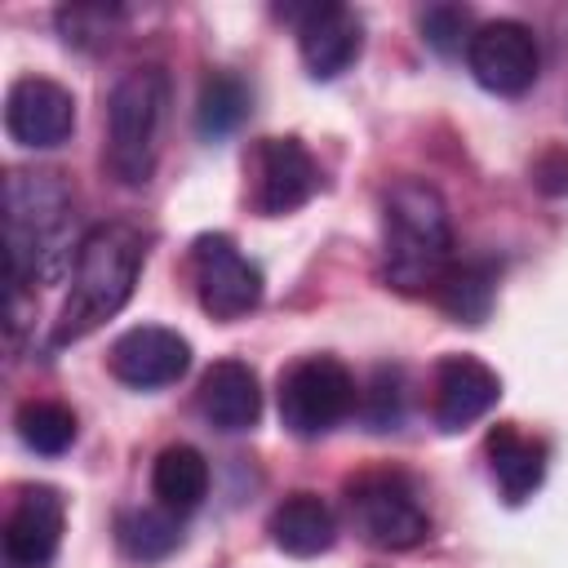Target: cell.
Masks as SVG:
<instances>
[{"label":"cell","mask_w":568,"mask_h":568,"mask_svg":"<svg viewBox=\"0 0 568 568\" xmlns=\"http://www.w3.org/2000/svg\"><path fill=\"white\" fill-rule=\"evenodd\" d=\"M75 195L53 169H13L4 178V253L9 293L58 280L75 266L80 240L71 235Z\"/></svg>","instance_id":"1"},{"label":"cell","mask_w":568,"mask_h":568,"mask_svg":"<svg viewBox=\"0 0 568 568\" xmlns=\"http://www.w3.org/2000/svg\"><path fill=\"white\" fill-rule=\"evenodd\" d=\"M146 266V235L133 222H98L80 235V253L71 266V293L53 324V346L80 342L102 328L138 288Z\"/></svg>","instance_id":"2"},{"label":"cell","mask_w":568,"mask_h":568,"mask_svg":"<svg viewBox=\"0 0 568 568\" xmlns=\"http://www.w3.org/2000/svg\"><path fill=\"white\" fill-rule=\"evenodd\" d=\"M453 266V222L444 195L422 178H399L382 195V280L395 293H435Z\"/></svg>","instance_id":"3"},{"label":"cell","mask_w":568,"mask_h":568,"mask_svg":"<svg viewBox=\"0 0 568 568\" xmlns=\"http://www.w3.org/2000/svg\"><path fill=\"white\" fill-rule=\"evenodd\" d=\"M169 71L160 62L129 67L106 98L102 164L120 186H146L160 164V133L169 120Z\"/></svg>","instance_id":"4"},{"label":"cell","mask_w":568,"mask_h":568,"mask_svg":"<svg viewBox=\"0 0 568 568\" xmlns=\"http://www.w3.org/2000/svg\"><path fill=\"white\" fill-rule=\"evenodd\" d=\"M346 519L377 550H413L430 537V515L399 470H364L346 479Z\"/></svg>","instance_id":"5"},{"label":"cell","mask_w":568,"mask_h":568,"mask_svg":"<svg viewBox=\"0 0 568 568\" xmlns=\"http://www.w3.org/2000/svg\"><path fill=\"white\" fill-rule=\"evenodd\" d=\"M280 422L284 430L315 439L328 435L337 422H346L359 404V386L351 377V368L337 355H302L297 364H288L280 373Z\"/></svg>","instance_id":"6"},{"label":"cell","mask_w":568,"mask_h":568,"mask_svg":"<svg viewBox=\"0 0 568 568\" xmlns=\"http://www.w3.org/2000/svg\"><path fill=\"white\" fill-rule=\"evenodd\" d=\"M191 280L204 315L231 324L244 320L262 302V271L240 253V244L222 231H204L191 244Z\"/></svg>","instance_id":"7"},{"label":"cell","mask_w":568,"mask_h":568,"mask_svg":"<svg viewBox=\"0 0 568 568\" xmlns=\"http://www.w3.org/2000/svg\"><path fill=\"white\" fill-rule=\"evenodd\" d=\"M248 204L262 217H284L320 191V164L302 146V138H257L244 155Z\"/></svg>","instance_id":"8"},{"label":"cell","mask_w":568,"mask_h":568,"mask_svg":"<svg viewBox=\"0 0 568 568\" xmlns=\"http://www.w3.org/2000/svg\"><path fill=\"white\" fill-rule=\"evenodd\" d=\"M466 67H470L479 89H488L497 98H519L537 84L541 49H537V36L524 22L497 18V22L475 27V36L466 44Z\"/></svg>","instance_id":"9"},{"label":"cell","mask_w":568,"mask_h":568,"mask_svg":"<svg viewBox=\"0 0 568 568\" xmlns=\"http://www.w3.org/2000/svg\"><path fill=\"white\" fill-rule=\"evenodd\" d=\"M4 129L18 146L49 151L62 146L75 129V98L49 75H22L4 93Z\"/></svg>","instance_id":"10"},{"label":"cell","mask_w":568,"mask_h":568,"mask_svg":"<svg viewBox=\"0 0 568 568\" xmlns=\"http://www.w3.org/2000/svg\"><path fill=\"white\" fill-rule=\"evenodd\" d=\"M106 368L115 382H124L133 390H160V386L182 382V373L191 368V342L178 328L138 324L111 342Z\"/></svg>","instance_id":"11"},{"label":"cell","mask_w":568,"mask_h":568,"mask_svg":"<svg viewBox=\"0 0 568 568\" xmlns=\"http://www.w3.org/2000/svg\"><path fill=\"white\" fill-rule=\"evenodd\" d=\"M280 18H293L297 27V53L315 80H337L364 49V22L346 4H306V9H280Z\"/></svg>","instance_id":"12"},{"label":"cell","mask_w":568,"mask_h":568,"mask_svg":"<svg viewBox=\"0 0 568 568\" xmlns=\"http://www.w3.org/2000/svg\"><path fill=\"white\" fill-rule=\"evenodd\" d=\"M501 399V377L475 355H444L430 377V417L444 435H457L493 413Z\"/></svg>","instance_id":"13"},{"label":"cell","mask_w":568,"mask_h":568,"mask_svg":"<svg viewBox=\"0 0 568 568\" xmlns=\"http://www.w3.org/2000/svg\"><path fill=\"white\" fill-rule=\"evenodd\" d=\"M67 528V501L49 484H27L4 519V559L13 568H44Z\"/></svg>","instance_id":"14"},{"label":"cell","mask_w":568,"mask_h":568,"mask_svg":"<svg viewBox=\"0 0 568 568\" xmlns=\"http://www.w3.org/2000/svg\"><path fill=\"white\" fill-rule=\"evenodd\" d=\"M200 413L209 426L235 435V430H248L257 426L262 417V386H257V373L244 364V359H217L204 368L200 377V395H195Z\"/></svg>","instance_id":"15"},{"label":"cell","mask_w":568,"mask_h":568,"mask_svg":"<svg viewBox=\"0 0 568 568\" xmlns=\"http://www.w3.org/2000/svg\"><path fill=\"white\" fill-rule=\"evenodd\" d=\"M484 453H488V475L501 493L506 506H519L528 501L541 479H546V444L524 435L515 422H497L484 439Z\"/></svg>","instance_id":"16"},{"label":"cell","mask_w":568,"mask_h":568,"mask_svg":"<svg viewBox=\"0 0 568 568\" xmlns=\"http://www.w3.org/2000/svg\"><path fill=\"white\" fill-rule=\"evenodd\" d=\"M266 532H271V541H275L284 555H293V559H315V555L333 550V541H337V515H333V506H328L320 493H288V497L271 510Z\"/></svg>","instance_id":"17"},{"label":"cell","mask_w":568,"mask_h":568,"mask_svg":"<svg viewBox=\"0 0 568 568\" xmlns=\"http://www.w3.org/2000/svg\"><path fill=\"white\" fill-rule=\"evenodd\" d=\"M497 297V262L493 257H453L444 280L435 284V302L457 324H484Z\"/></svg>","instance_id":"18"},{"label":"cell","mask_w":568,"mask_h":568,"mask_svg":"<svg viewBox=\"0 0 568 568\" xmlns=\"http://www.w3.org/2000/svg\"><path fill=\"white\" fill-rule=\"evenodd\" d=\"M151 493H155V506H164L173 515L200 510V501L209 497V462H204V453L191 448V444H169L151 466Z\"/></svg>","instance_id":"19"},{"label":"cell","mask_w":568,"mask_h":568,"mask_svg":"<svg viewBox=\"0 0 568 568\" xmlns=\"http://www.w3.org/2000/svg\"><path fill=\"white\" fill-rule=\"evenodd\" d=\"M115 546L138 559V564H155L169 559L182 546V515L164 510V506H133L115 515Z\"/></svg>","instance_id":"20"},{"label":"cell","mask_w":568,"mask_h":568,"mask_svg":"<svg viewBox=\"0 0 568 568\" xmlns=\"http://www.w3.org/2000/svg\"><path fill=\"white\" fill-rule=\"evenodd\" d=\"M248 106H253V89L235 71H209L204 84H200V98H195V129H200V138L217 142V138L235 133L244 124Z\"/></svg>","instance_id":"21"},{"label":"cell","mask_w":568,"mask_h":568,"mask_svg":"<svg viewBox=\"0 0 568 568\" xmlns=\"http://www.w3.org/2000/svg\"><path fill=\"white\" fill-rule=\"evenodd\" d=\"M124 18H129V9H124V4H106V0H75V4H62L53 22H58L62 44L84 49V53H98V49H106V44L120 36Z\"/></svg>","instance_id":"22"},{"label":"cell","mask_w":568,"mask_h":568,"mask_svg":"<svg viewBox=\"0 0 568 568\" xmlns=\"http://www.w3.org/2000/svg\"><path fill=\"white\" fill-rule=\"evenodd\" d=\"M13 426H18V439L40 457L67 453L75 444V435H80L75 413L67 404H58V399H27L18 408V417H13Z\"/></svg>","instance_id":"23"},{"label":"cell","mask_w":568,"mask_h":568,"mask_svg":"<svg viewBox=\"0 0 568 568\" xmlns=\"http://www.w3.org/2000/svg\"><path fill=\"white\" fill-rule=\"evenodd\" d=\"M359 413L373 430H395L399 417H404V373L390 368V364L373 368L368 386L359 390Z\"/></svg>","instance_id":"24"},{"label":"cell","mask_w":568,"mask_h":568,"mask_svg":"<svg viewBox=\"0 0 568 568\" xmlns=\"http://www.w3.org/2000/svg\"><path fill=\"white\" fill-rule=\"evenodd\" d=\"M417 27H422V40L435 53H462L475 36V18H470L466 4H426L417 13Z\"/></svg>","instance_id":"25"},{"label":"cell","mask_w":568,"mask_h":568,"mask_svg":"<svg viewBox=\"0 0 568 568\" xmlns=\"http://www.w3.org/2000/svg\"><path fill=\"white\" fill-rule=\"evenodd\" d=\"M532 178H537V186H541V191H550V195L568 191V151H546V155L537 160Z\"/></svg>","instance_id":"26"}]
</instances>
